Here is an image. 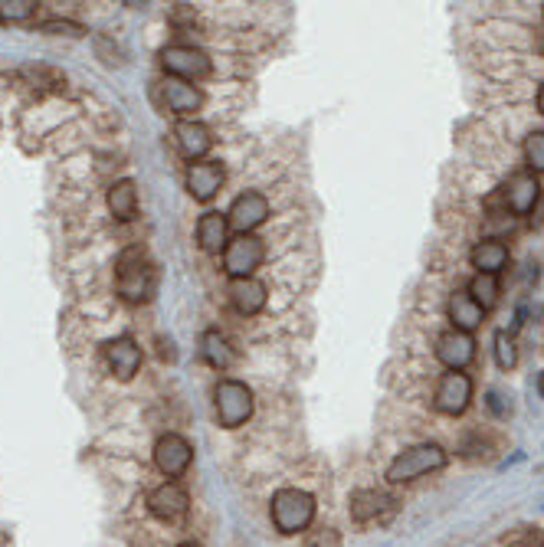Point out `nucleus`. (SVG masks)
<instances>
[{
    "mask_svg": "<svg viewBox=\"0 0 544 547\" xmlns=\"http://www.w3.org/2000/svg\"><path fill=\"white\" fill-rule=\"evenodd\" d=\"M161 66L168 69L171 79H184V82H197L210 73L207 53L197 50V46H184V43H174L168 50H161Z\"/></svg>",
    "mask_w": 544,
    "mask_h": 547,
    "instance_id": "6",
    "label": "nucleus"
},
{
    "mask_svg": "<svg viewBox=\"0 0 544 547\" xmlns=\"http://www.w3.org/2000/svg\"><path fill=\"white\" fill-rule=\"evenodd\" d=\"M538 394H541V397H544V374H541V377H538Z\"/></svg>",
    "mask_w": 544,
    "mask_h": 547,
    "instance_id": "31",
    "label": "nucleus"
},
{
    "mask_svg": "<svg viewBox=\"0 0 544 547\" xmlns=\"http://www.w3.org/2000/svg\"><path fill=\"white\" fill-rule=\"evenodd\" d=\"M161 95L168 112L174 115H194L200 105H204V92H200L194 82H184V79H168L161 86Z\"/></svg>",
    "mask_w": 544,
    "mask_h": 547,
    "instance_id": "15",
    "label": "nucleus"
},
{
    "mask_svg": "<svg viewBox=\"0 0 544 547\" xmlns=\"http://www.w3.org/2000/svg\"><path fill=\"white\" fill-rule=\"evenodd\" d=\"M272 525L279 534H299L312 525L315 518V498L305 489H279L272 495Z\"/></svg>",
    "mask_w": 544,
    "mask_h": 547,
    "instance_id": "2",
    "label": "nucleus"
},
{
    "mask_svg": "<svg viewBox=\"0 0 544 547\" xmlns=\"http://www.w3.org/2000/svg\"><path fill=\"white\" fill-rule=\"evenodd\" d=\"M43 33H53V37H82L86 30H82L79 23H73V20H46Z\"/></svg>",
    "mask_w": 544,
    "mask_h": 547,
    "instance_id": "28",
    "label": "nucleus"
},
{
    "mask_svg": "<svg viewBox=\"0 0 544 547\" xmlns=\"http://www.w3.org/2000/svg\"><path fill=\"white\" fill-rule=\"evenodd\" d=\"M200 358H204L214 371H227V367H233L236 354L230 348V341L220 335L217 328L204 331V338H200Z\"/></svg>",
    "mask_w": 544,
    "mask_h": 547,
    "instance_id": "20",
    "label": "nucleus"
},
{
    "mask_svg": "<svg viewBox=\"0 0 544 547\" xmlns=\"http://www.w3.org/2000/svg\"><path fill=\"white\" fill-rule=\"evenodd\" d=\"M525 161L531 174H544V132H531L525 138Z\"/></svg>",
    "mask_w": 544,
    "mask_h": 547,
    "instance_id": "27",
    "label": "nucleus"
},
{
    "mask_svg": "<svg viewBox=\"0 0 544 547\" xmlns=\"http://www.w3.org/2000/svg\"><path fill=\"white\" fill-rule=\"evenodd\" d=\"M443 466H446V449L436 443H420V446H410L400 456H394V462L387 466V482L404 485V482H413V479H420V475H430Z\"/></svg>",
    "mask_w": 544,
    "mask_h": 547,
    "instance_id": "3",
    "label": "nucleus"
},
{
    "mask_svg": "<svg viewBox=\"0 0 544 547\" xmlns=\"http://www.w3.org/2000/svg\"><path fill=\"white\" fill-rule=\"evenodd\" d=\"M538 112L544 115V86L538 89Z\"/></svg>",
    "mask_w": 544,
    "mask_h": 547,
    "instance_id": "30",
    "label": "nucleus"
},
{
    "mask_svg": "<svg viewBox=\"0 0 544 547\" xmlns=\"http://www.w3.org/2000/svg\"><path fill=\"white\" fill-rule=\"evenodd\" d=\"M37 0H0V20L4 23H23L37 14Z\"/></svg>",
    "mask_w": 544,
    "mask_h": 547,
    "instance_id": "25",
    "label": "nucleus"
},
{
    "mask_svg": "<svg viewBox=\"0 0 544 547\" xmlns=\"http://www.w3.org/2000/svg\"><path fill=\"white\" fill-rule=\"evenodd\" d=\"M109 210H112V217L115 220H135V213H138V187L135 181H115L112 190H109Z\"/></svg>",
    "mask_w": 544,
    "mask_h": 547,
    "instance_id": "22",
    "label": "nucleus"
},
{
    "mask_svg": "<svg viewBox=\"0 0 544 547\" xmlns=\"http://www.w3.org/2000/svg\"><path fill=\"white\" fill-rule=\"evenodd\" d=\"M387 502H390V498L384 492L361 489V492L351 495V515H354V521H371V518H377L387 508Z\"/></svg>",
    "mask_w": 544,
    "mask_h": 547,
    "instance_id": "23",
    "label": "nucleus"
},
{
    "mask_svg": "<svg viewBox=\"0 0 544 547\" xmlns=\"http://www.w3.org/2000/svg\"><path fill=\"white\" fill-rule=\"evenodd\" d=\"M197 243L204 253H220V249H227V243H230L227 213H217V210L204 213V217L197 220Z\"/></svg>",
    "mask_w": 544,
    "mask_h": 547,
    "instance_id": "18",
    "label": "nucleus"
},
{
    "mask_svg": "<svg viewBox=\"0 0 544 547\" xmlns=\"http://www.w3.org/2000/svg\"><path fill=\"white\" fill-rule=\"evenodd\" d=\"M105 358H109V367L118 380H132L141 367V348L132 338H115L105 344Z\"/></svg>",
    "mask_w": 544,
    "mask_h": 547,
    "instance_id": "16",
    "label": "nucleus"
},
{
    "mask_svg": "<svg viewBox=\"0 0 544 547\" xmlns=\"http://www.w3.org/2000/svg\"><path fill=\"white\" fill-rule=\"evenodd\" d=\"M266 259V246L259 236L253 233H236L233 240L223 249V269H227L230 279H246L263 266Z\"/></svg>",
    "mask_w": 544,
    "mask_h": 547,
    "instance_id": "5",
    "label": "nucleus"
},
{
    "mask_svg": "<svg viewBox=\"0 0 544 547\" xmlns=\"http://www.w3.org/2000/svg\"><path fill=\"white\" fill-rule=\"evenodd\" d=\"M538 50L544 53V30H541V40H538Z\"/></svg>",
    "mask_w": 544,
    "mask_h": 547,
    "instance_id": "32",
    "label": "nucleus"
},
{
    "mask_svg": "<svg viewBox=\"0 0 544 547\" xmlns=\"http://www.w3.org/2000/svg\"><path fill=\"white\" fill-rule=\"evenodd\" d=\"M482 318H486V308L472 299L469 292H456L453 299H449V321H453L456 331L472 335V331L482 325Z\"/></svg>",
    "mask_w": 544,
    "mask_h": 547,
    "instance_id": "19",
    "label": "nucleus"
},
{
    "mask_svg": "<svg viewBox=\"0 0 544 547\" xmlns=\"http://www.w3.org/2000/svg\"><path fill=\"white\" fill-rule=\"evenodd\" d=\"M505 547H544V534L538 528H525L512 541H505Z\"/></svg>",
    "mask_w": 544,
    "mask_h": 547,
    "instance_id": "29",
    "label": "nucleus"
},
{
    "mask_svg": "<svg viewBox=\"0 0 544 547\" xmlns=\"http://www.w3.org/2000/svg\"><path fill=\"white\" fill-rule=\"evenodd\" d=\"M466 292L489 312V308H495V302H499V276H482V272H476Z\"/></svg>",
    "mask_w": 544,
    "mask_h": 547,
    "instance_id": "24",
    "label": "nucleus"
},
{
    "mask_svg": "<svg viewBox=\"0 0 544 547\" xmlns=\"http://www.w3.org/2000/svg\"><path fill=\"white\" fill-rule=\"evenodd\" d=\"M174 141H177V151H181L187 161H200L210 148H214V135H210V128L204 122H194V118L177 122Z\"/></svg>",
    "mask_w": 544,
    "mask_h": 547,
    "instance_id": "11",
    "label": "nucleus"
},
{
    "mask_svg": "<svg viewBox=\"0 0 544 547\" xmlns=\"http://www.w3.org/2000/svg\"><path fill=\"white\" fill-rule=\"evenodd\" d=\"M187 505H191V498H187V492L177 482H164V485H158V489L148 495V511L155 518H161V521L184 518Z\"/></svg>",
    "mask_w": 544,
    "mask_h": 547,
    "instance_id": "12",
    "label": "nucleus"
},
{
    "mask_svg": "<svg viewBox=\"0 0 544 547\" xmlns=\"http://www.w3.org/2000/svg\"><path fill=\"white\" fill-rule=\"evenodd\" d=\"M505 194V204L512 213H518V217H525V213L535 210L538 204V194H541V184H538V177L531 174V171H522V174H515L512 181H508V187L502 190Z\"/></svg>",
    "mask_w": 544,
    "mask_h": 547,
    "instance_id": "14",
    "label": "nucleus"
},
{
    "mask_svg": "<svg viewBox=\"0 0 544 547\" xmlns=\"http://www.w3.org/2000/svg\"><path fill=\"white\" fill-rule=\"evenodd\" d=\"M115 289L125 302H151L158 292V266L141 246H128L115 263Z\"/></svg>",
    "mask_w": 544,
    "mask_h": 547,
    "instance_id": "1",
    "label": "nucleus"
},
{
    "mask_svg": "<svg viewBox=\"0 0 544 547\" xmlns=\"http://www.w3.org/2000/svg\"><path fill=\"white\" fill-rule=\"evenodd\" d=\"M177 547H197L194 541H184V544H177Z\"/></svg>",
    "mask_w": 544,
    "mask_h": 547,
    "instance_id": "33",
    "label": "nucleus"
},
{
    "mask_svg": "<svg viewBox=\"0 0 544 547\" xmlns=\"http://www.w3.org/2000/svg\"><path fill=\"white\" fill-rule=\"evenodd\" d=\"M472 266H476L482 276H499L508 266V246L499 240H482L472 249Z\"/></svg>",
    "mask_w": 544,
    "mask_h": 547,
    "instance_id": "21",
    "label": "nucleus"
},
{
    "mask_svg": "<svg viewBox=\"0 0 544 547\" xmlns=\"http://www.w3.org/2000/svg\"><path fill=\"white\" fill-rule=\"evenodd\" d=\"M194 459V446L187 443L184 436L177 433H164L158 443H155V466L168 475V479H177V475H184L187 466H191Z\"/></svg>",
    "mask_w": 544,
    "mask_h": 547,
    "instance_id": "9",
    "label": "nucleus"
},
{
    "mask_svg": "<svg viewBox=\"0 0 544 547\" xmlns=\"http://www.w3.org/2000/svg\"><path fill=\"white\" fill-rule=\"evenodd\" d=\"M495 361H499L502 371H512V367L518 364L515 338H512V335H505V331H499V335H495Z\"/></svg>",
    "mask_w": 544,
    "mask_h": 547,
    "instance_id": "26",
    "label": "nucleus"
},
{
    "mask_svg": "<svg viewBox=\"0 0 544 547\" xmlns=\"http://www.w3.org/2000/svg\"><path fill=\"white\" fill-rule=\"evenodd\" d=\"M472 400V380L469 374L463 371H449L440 377V384H436V397H433V407L446 413V416H459L466 413Z\"/></svg>",
    "mask_w": 544,
    "mask_h": 547,
    "instance_id": "7",
    "label": "nucleus"
},
{
    "mask_svg": "<svg viewBox=\"0 0 544 547\" xmlns=\"http://www.w3.org/2000/svg\"><path fill=\"white\" fill-rule=\"evenodd\" d=\"M230 302L240 315H256L266 305V285L256 276L246 279H230Z\"/></svg>",
    "mask_w": 544,
    "mask_h": 547,
    "instance_id": "17",
    "label": "nucleus"
},
{
    "mask_svg": "<svg viewBox=\"0 0 544 547\" xmlns=\"http://www.w3.org/2000/svg\"><path fill=\"white\" fill-rule=\"evenodd\" d=\"M269 217V200L259 194V190H246L230 204L227 223L236 233H253L256 227H263Z\"/></svg>",
    "mask_w": 544,
    "mask_h": 547,
    "instance_id": "8",
    "label": "nucleus"
},
{
    "mask_svg": "<svg viewBox=\"0 0 544 547\" xmlns=\"http://www.w3.org/2000/svg\"><path fill=\"white\" fill-rule=\"evenodd\" d=\"M223 164L220 161H197L191 164V171H187V190H191V197L200 200V204H207V200L217 197V190L223 187Z\"/></svg>",
    "mask_w": 544,
    "mask_h": 547,
    "instance_id": "13",
    "label": "nucleus"
},
{
    "mask_svg": "<svg viewBox=\"0 0 544 547\" xmlns=\"http://www.w3.org/2000/svg\"><path fill=\"white\" fill-rule=\"evenodd\" d=\"M472 358H476V341L466 331L449 328L436 338V361L446 364L449 371H463L466 364H472Z\"/></svg>",
    "mask_w": 544,
    "mask_h": 547,
    "instance_id": "10",
    "label": "nucleus"
},
{
    "mask_svg": "<svg viewBox=\"0 0 544 547\" xmlns=\"http://www.w3.org/2000/svg\"><path fill=\"white\" fill-rule=\"evenodd\" d=\"M214 407H217V420L227 430H236L253 416V390L240 384V380H220L214 390Z\"/></svg>",
    "mask_w": 544,
    "mask_h": 547,
    "instance_id": "4",
    "label": "nucleus"
}]
</instances>
